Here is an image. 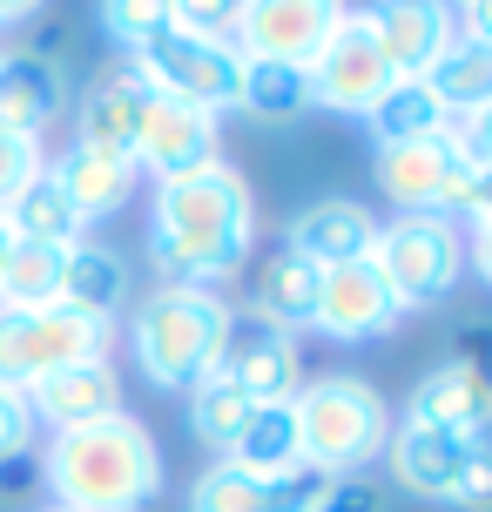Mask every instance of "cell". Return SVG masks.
Returning a JSON list of instances; mask_svg holds the SVG:
<instances>
[{"instance_id": "cell-39", "label": "cell", "mask_w": 492, "mask_h": 512, "mask_svg": "<svg viewBox=\"0 0 492 512\" xmlns=\"http://www.w3.org/2000/svg\"><path fill=\"white\" fill-rule=\"evenodd\" d=\"M459 149L472 155V169H486V162H492V102L466 115V128H459Z\"/></svg>"}, {"instance_id": "cell-45", "label": "cell", "mask_w": 492, "mask_h": 512, "mask_svg": "<svg viewBox=\"0 0 492 512\" xmlns=\"http://www.w3.org/2000/svg\"><path fill=\"white\" fill-rule=\"evenodd\" d=\"M7 250H14V230H7V216H0V263H7Z\"/></svg>"}, {"instance_id": "cell-34", "label": "cell", "mask_w": 492, "mask_h": 512, "mask_svg": "<svg viewBox=\"0 0 492 512\" xmlns=\"http://www.w3.org/2000/svg\"><path fill=\"white\" fill-rule=\"evenodd\" d=\"M324 492H331V472L297 465V472H284V479H270V512H317Z\"/></svg>"}, {"instance_id": "cell-2", "label": "cell", "mask_w": 492, "mask_h": 512, "mask_svg": "<svg viewBox=\"0 0 492 512\" xmlns=\"http://www.w3.org/2000/svg\"><path fill=\"white\" fill-rule=\"evenodd\" d=\"M48 486L61 499V512H142L162 492V452L156 438L142 432L135 418H102L61 432L48 452Z\"/></svg>"}, {"instance_id": "cell-46", "label": "cell", "mask_w": 492, "mask_h": 512, "mask_svg": "<svg viewBox=\"0 0 492 512\" xmlns=\"http://www.w3.org/2000/svg\"><path fill=\"white\" fill-rule=\"evenodd\" d=\"M48 512H61V506H48Z\"/></svg>"}, {"instance_id": "cell-28", "label": "cell", "mask_w": 492, "mask_h": 512, "mask_svg": "<svg viewBox=\"0 0 492 512\" xmlns=\"http://www.w3.org/2000/svg\"><path fill=\"white\" fill-rule=\"evenodd\" d=\"M7 230L27 236V243H54V250H75V236H81V216L68 209V196H61V182L41 169V176L27 182L21 196L7 203Z\"/></svg>"}, {"instance_id": "cell-40", "label": "cell", "mask_w": 492, "mask_h": 512, "mask_svg": "<svg viewBox=\"0 0 492 512\" xmlns=\"http://www.w3.org/2000/svg\"><path fill=\"white\" fill-rule=\"evenodd\" d=\"M459 364H472L479 378H492V324H479V317H472L466 331H459Z\"/></svg>"}, {"instance_id": "cell-16", "label": "cell", "mask_w": 492, "mask_h": 512, "mask_svg": "<svg viewBox=\"0 0 492 512\" xmlns=\"http://www.w3.org/2000/svg\"><path fill=\"white\" fill-rule=\"evenodd\" d=\"M371 243H378V216L364 203H351V196H324V203H311L290 223L284 250H297L317 270H337V263H364Z\"/></svg>"}, {"instance_id": "cell-42", "label": "cell", "mask_w": 492, "mask_h": 512, "mask_svg": "<svg viewBox=\"0 0 492 512\" xmlns=\"http://www.w3.org/2000/svg\"><path fill=\"white\" fill-rule=\"evenodd\" d=\"M472 263H479V277L492 283V216H479V223H472Z\"/></svg>"}, {"instance_id": "cell-18", "label": "cell", "mask_w": 492, "mask_h": 512, "mask_svg": "<svg viewBox=\"0 0 492 512\" xmlns=\"http://www.w3.org/2000/svg\"><path fill=\"white\" fill-rule=\"evenodd\" d=\"M142 108H149V81L135 75L129 61L122 68H102L81 95V142L108 155H135V128H142Z\"/></svg>"}, {"instance_id": "cell-33", "label": "cell", "mask_w": 492, "mask_h": 512, "mask_svg": "<svg viewBox=\"0 0 492 512\" xmlns=\"http://www.w3.org/2000/svg\"><path fill=\"white\" fill-rule=\"evenodd\" d=\"M34 176H41V142H34V135H14V128H0V209L14 203Z\"/></svg>"}, {"instance_id": "cell-10", "label": "cell", "mask_w": 492, "mask_h": 512, "mask_svg": "<svg viewBox=\"0 0 492 512\" xmlns=\"http://www.w3.org/2000/svg\"><path fill=\"white\" fill-rule=\"evenodd\" d=\"M304 75H311V102L337 108V115H371V102L391 88V68L378 54V41H371L364 14H344L331 27V41L317 48V61Z\"/></svg>"}, {"instance_id": "cell-11", "label": "cell", "mask_w": 492, "mask_h": 512, "mask_svg": "<svg viewBox=\"0 0 492 512\" xmlns=\"http://www.w3.org/2000/svg\"><path fill=\"white\" fill-rule=\"evenodd\" d=\"M364 27H371L378 54H385L391 81H418L445 54V41H452L445 0H371L364 7Z\"/></svg>"}, {"instance_id": "cell-29", "label": "cell", "mask_w": 492, "mask_h": 512, "mask_svg": "<svg viewBox=\"0 0 492 512\" xmlns=\"http://www.w3.org/2000/svg\"><path fill=\"white\" fill-rule=\"evenodd\" d=\"M236 108H250L263 122H290L297 108H311V75L284 68V61H243V95Z\"/></svg>"}, {"instance_id": "cell-21", "label": "cell", "mask_w": 492, "mask_h": 512, "mask_svg": "<svg viewBox=\"0 0 492 512\" xmlns=\"http://www.w3.org/2000/svg\"><path fill=\"white\" fill-rule=\"evenodd\" d=\"M61 115V75L48 54H0V128L34 135Z\"/></svg>"}, {"instance_id": "cell-17", "label": "cell", "mask_w": 492, "mask_h": 512, "mask_svg": "<svg viewBox=\"0 0 492 512\" xmlns=\"http://www.w3.org/2000/svg\"><path fill=\"white\" fill-rule=\"evenodd\" d=\"M385 452H391V472H398V486H405V492L452 506V486H459V472H466L472 438L432 432V425H398V432L385 438Z\"/></svg>"}, {"instance_id": "cell-23", "label": "cell", "mask_w": 492, "mask_h": 512, "mask_svg": "<svg viewBox=\"0 0 492 512\" xmlns=\"http://www.w3.org/2000/svg\"><path fill=\"white\" fill-rule=\"evenodd\" d=\"M122 304H129V270H122V256L115 250H81L75 243V250H68V270H61V310L108 324Z\"/></svg>"}, {"instance_id": "cell-20", "label": "cell", "mask_w": 492, "mask_h": 512, "mask_svg": "<svg viewBox=\"0 0 492 512\" xmlns=\"http://www.w3.org/2000/svg\"><path fill=\"white\" fill-rule=\"evenodd\" d=\"M48 176L61 182V196H68V209H75L81 223H95V216H115V209L129 203L135 162H129V155H108V149H88V142H75V149L61 155Z\"/></svg>"}, {"instance_id": "cell-13", "label": "cell", "mask_w": 492, "mask_h": 512, "mask_svg": "<svg viewBox=\"0 0 492 512\" xmlns=\"http://www.w3.org/2000/svg\"><path fill=\"white\" fill-rule=\"evenodd\" d=\"M398 317V297L385 290V277L371 270V256L364 263H337V270H324V283H317V310L311 324L324 337H337V344H364V337H378Z\"/></svg>"}, {"instance_id": "cell-3", "label": "cell", "mask_w": 492, "mask_h": 512, "mask_svg": "<svg viewBox=\"0 0 492 512\" xmlns=\"http://www.w3.org/2000/svg\"><path fill=\"white\" fill-rule=\"evenodd\" d=\"M230 324L236 310L223 297H209V290H176V283H162L156 297H142L135 310V364H142V378L162 384V391H189V384H203L223 358V344H230Z\"/></svg>"}, {"instance_id": "cell-32", "label": "cell", "mask_w": 492, "mask_h": 512, "mask_svg": "<svg viewBox=\"0 0 492 512\" xmlns=\"http://www.w3.org/2000/svg\"><path fill=\"white\" fill-rule=\"evenodd\" d=\"M102 27L122 48H142L162 27H176V0H102Z\"/></svg>"}, {"instance_id": "cell-41", "label": "cell", "mask_w": 492, "mask_h": 512, "mask_svg": "<svg viewBox=\"0 0 492 512\" xmlns=\"http://www.w3.org/2000/svg\"><path fill=\"white\" fill-rule=\"evenodd\" d=\"M466 41L492 48V0H466Z\"/></svg>"}, {"instance_id": "cell-15", "label": "cell", "mask_w": 492, "mask_h": 512, "mask_svg": "<svg viewBox=\"0 0 492 512\" xmlns=\"http://www.w3.org/2000/svg\"><path fill=\"white\" fill-rule=\"evenodd\" d=\"M405 425H432V432H459V438L492 432V378H479V371L459 364V358H445L439 371L418 378Z\"/></svg>"}, {"instance_id": "cell-36", "label": "cell", "mask_w": 492, "mask_h": 512, "mask_svg": "<svg viewBox=\"0 0 492 512\" xmlns=\"http://www.w3.org/2000/svg\"><path fill=\"white\" fill-rule=\"evenodd\" d=\"M236 0H176V27L182 34H209V41H230Z\"/></svg>"}, {"instance_id": "cell-9", "label": "cell", "mask_w": 492, "mask_h": 512, "mask_svg": "<svg viewBox=\"0 0 492 512\" xmlns=\"http://www.w3.org/2000/svg\"><path fill=\"white\" fill-rule=\"evenodd\" d=\"M472 155L459 149V128H445L432 142H405V149H378V189L391 203H405L412 216H445L466 209L472 189Z\"/></svg>"}, {"instance_id": "cell-5", "label": "cell", "mask_w": 492, "mask_h": 512, "mask_svg": "<svg viewBox=\"0 0 492 512\" xmlns=\"http://www.w3.org/2000/svg\"><path fill=\"white\" fill-rule=\"evenodd\" d=\"M108 351V324L95 317H75V310H0V391H34L41 378L68 371V364H88Z\"/></svg>"}, {"instance_id": "cell-27", "label": "cell", "mask_w": 492, "mask_h": 512, "mask_svg": "<svg viewBox=\"0 0 492 512\" xmlns=\"http://www.w3.org/2000/svg\"><path fill=\"white\" fill-rule=\"evenodd\" d=\"M418 81L445 102V115H472V108L492 102V48H479V41H445V54Z\"/></svg>"}, {"instance_id": "cell-37", "label": "cell", "mask_w": 492, "mask_h": 512, "mask_svg": "<svg viewBox=\"0 0 492 512\" xmlns=\"http://www.w3.org/2000/svg\"><path fill=\"white\" fill-rule=\"evenodd\" d=\"M34 445V411L21 391H0V459H21Z\"/></svg>"}, {"instance_id": "cell-25", "label": "cell", "mask_w": 492, "mask_h": 512, "mask_svg": "<svg viewBox=\"0 0 492 512\" xmlns=\"http://www.w3.org/2000/svg\"><path fill=\"white\" fill-rule=\"evenodd\" d=\"M317 283H324V270H317V263H304L297 250H277L270 263H263V277H257L263 324H270V331H297V324H311Z\"/></svg>"}, {"instance_id": "cell-43", "label": "cell", "mask_w": 492, "mask_h": 512, "mask_svg": "<svg viewBox=\"0 0 492 512\" xmlns=\"http://www.w3.org/2000/svg\"><path fill=\"white\" fill-rule=\"evenodd\" d=\"M27 479H34V465H27V452H21V459H0V499H14V492H21Z\"/></svg>"}, {"instance_id": "cell-38", "label": "cell", "mask_w": 492, "mask_h": 512, "mask_svg": "<svg viewBox=\"0 0 492 512\" xmlns=\"http://www.w3.org/2000/svg\"><path fill=\"white\" fill-rule=\"evenodd\" d=\"M317 512H378V486L358 479V472H344V479H331V492H324Z\"/></svg>"}, {"instance_id": "cell-6", "label": "cell", "mask_w": 492, "mask_h": 512, "mask_svg": "<svg viewBox=\"0 0 492 512\" xmlns=\"http://www.w3.org/2000/svg\"><path fill=\"white\" fill-rule=\"evenodd\" d=\"M129 68L149 81V95L209 108V115H216V108H236V95H243V54H236L230 41L182 34V27H162L156 41H142Z\"/></svg>"}, {"instance_id": "cell-47", "label": "cell", "mask_w": 492, "mask_h": 512, "mask_svg": "<svg viewBox=\"0 0 492 512\" xmlns=\"http://www.w3.org/2000/svg\"><path fill=\"white\" fill-rule=\"evenodd\" d=\"M459 7H466V0H459Z\"/></svg>"}, {"instance_id": "cell-30", "label": "cell", "mask_w": 492, "mask_h": 512, "mask_svg": "<svg viewBox=\"0 0 492 512\" xmlns=\"http://www.w3.org/2000/svg\"><path fill=\"white\" fill-rule=\"evenodd\" d=\"M250 411H257V405H250L223 371H209L203 384H189V425H196V438L216 445V452H230V445H236V432L250 425Z\"/></svg>"}, {"instance_id": "cell-35", "label": "cell", "mask_w": 492, "mask_h": 512, "mask_svg": "<svg viewBox=\"0 0 492 512\" xmlns=\"http://www.w3.org/2000/svg\"><path fill=\"white\" fill-rule=\"evenodd\" d=\"M452 506H466V512H492V432L472 438L466 472H459V486H452Z\"/></svg>"}, {"instance_id": "cell-44", "label": "cell", "mask_w": 492, "mask_h": 512, "mask_svg": "<svg viewBox=\"0 0 492 512\" xmlns=\"http://www.w3.org/2000/svg\"><path fill=\"white\" fill-rule=\"evenodd\" d=\"M41 0H0V27H14V21H27Z\"/></svg>"}, {"instance_id": "cell-4", "label": "cell", "mask_w": 492, "mask_h": 512, "mask_svg": "<svg viewBox=\"0 0 492 512\" xmlns=\"http://www.w3.org/2000/svg\"><path fill=\"white\" fill-rule=\"evenodd\" d=\"M290 418H297L304 465L331 472V479H344V472H364V465L385 452V438H391V411H385V398H378L364 378H317V384H297Z\"/></svg>"}, {"instance_id": "cell-8", "label": "cell", "mask_w": 492, "mask_h": 512, "mask_svg": "<svg viewBox=\"0 0 492 512\" xmlns=\"http://www.w3.org/2000/svg\"><path fill=\"white\" fill-rule=\"evenodd\" d=\"M337 21H344V0H236L230 48L243 54V61L311 68Z\"/></svg>"}, {"instance_id": "cell-14", "label": "cell", "mask_w": 492, "mask_h": 512, "mask_svg": "<svg viewBox=\"0 0 492 512\" xmlns=\"http://www.w3.org/2000/svg\"><path fill=\"white\" fill-rule=\"evenodd\" d=\"M216 371H223L250 405H290V398H297V378H304L297 344H290L284 331H270V324H257V331L230 324V344H223Z\"/></svg>"}, {"instance_id": "cell-7", "label": "cell", "mask_w": 492, "mask_h": 512, "mask_svg": "<svg viewBox=\"0 0 492 512\" xmlns=\"http://www.w3.org/2000/svg\"><path fill=\"white\" fill-rule=\"evenodd\" d=\"M371 270L385 277L398 310H432L459 283V230L445 216H398L371 243Z\"/></svg>"}, {"instance_id": "cell-26", "label": "cell", "mask_w": 492, "mask_h": 512, "mask_svg": "<svg viewBox=\"0 0 492 512\" xmlns=\"http://www.w3.org/2000/svg\"><path fill=\"white\" fill-rule=\"evenodd\" d=\"M61 270H68V250L14 236V250H7V263H0V310H48V304H61Z\"/></svg>"}, {"instance_id": "cell-12", "label": "cell", "mask_w": 492, "mask_h": 512, "mask_svg": "<svg viewBox=\"0 0 492 512\" xmlns=\"http://www.w3.org/2000/svg\"><path fill=\"white\" fill-rule=\"evenodd\" d=\"M129 162L156 169L162 182L189 176V169H203V162H216V115H209V108H189V102H169V95H149Z\"/></svg>"}, {"instance_id": "cell-31", "label": "cell", "mask_w": 492, "mask_h": 512, "mask_svg": "<svg viewBox=\"0 0 492 512\" xmlns=\"http://www.w3.org/2000/svg\"><path fill=\"white\" fill-rule=\"evenodd\" d=\"M189 512H270V486L236 465H209L189 492Z\"/></svg>"}, {"instance_id": "cell-19", "label": "cell", "mask_w": 492, "mask_h": 512, "mask_svg": "<svg viewBox=\"0 0 492 512\" xmlns=\"http://www.w3.org/2000/svg\"><path fill=\"white\" fill-rule=\"evenodd\" d=\"M27 411H41L54 432H81V425H102V418L122 411V384H115V371L102 358H88V364H68V371L34 384Z\"/></svg>"}, {"instance_id": "cell-1", "label": "cell", "mask_w": 492, "mask_h": 512, "mask_svg": "<svg viewBox=\"0 0 492 512\" xmlns=\"http://www.w3.org/2000/svg\"><path fill=\"white\" fill-rule=\"evenodd\" d=\"M149 256L176 290H203L250 256V189L230 162H203L189 176L162 182Z\"/></svg>"}, {"instance_id": "cell-22", "label": "cell", "mask_w": 492, "mask_h": 512, "mask_svg": "<svg viewBox=\"0 0 492 512\" xmlns=\"http://www.w3.org/2000/svg\"><path fill=\"white\" fill-rule=\"evenodd\" d=\"M223 465H236V472H250V479H284V472H297L304 465V445H297V418H290V405H257L250 411V425L236 432V445L223 452Z\"/></svg>"}, {"instance_id": "cell-24", "label": "cell", "mask_w": 492, "mask_h": 512, "mask_svg": "<svg viewBox=\"0 0 492 512\" xmlns=\"http://www.w3.org/2000/svg\"><path fill=\"white\" fill-rule=\"evenodd\" d=\"M452 115L445 102L425 88V81H391L385 95L371 102V135H378V149H405V142H432L445 135Z\"/></svg>"}]
</instances>
